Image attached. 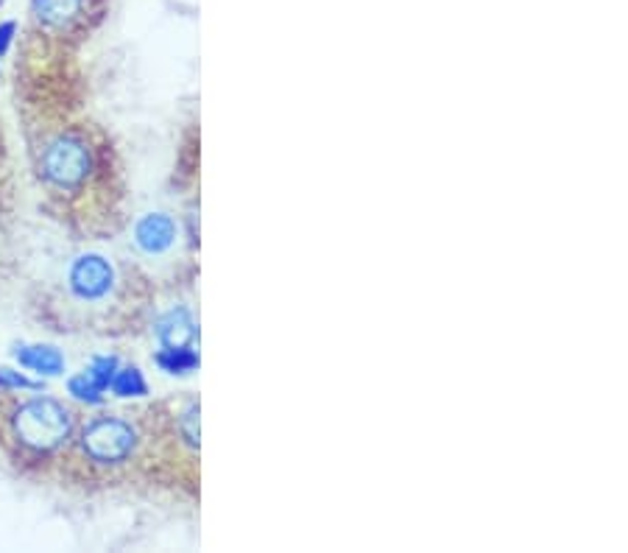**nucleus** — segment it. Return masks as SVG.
Segmentation results:
<instances>
[{
	"label": "nucleus",
	"instance_id": "nucleus-1",
	"mask_svg": "<svg viewBox=\"0 0 628 553\" xmlns=\"http://www.w3.org/2000/svg\"><path fill=\"white\" fill-rule=\"evenodd\" d=\"M73 419L62 403L51 397H36L14 411V436L20 445L36 450V453H51L62 448L71 439Z\"/></svg>",
	"mask_w": 628,
	"mask_h": 553
},
{
	"label": "nucleus",
	"instance_id": "nucleus-2",
	"mask_svg": "<svg viewBox=\"0 0 628 553\" xmlns=\"http://www.w3.org/2000/svg\"><path fill=\"white\" fill-rule=\"evenodd\" d=\"M137 434L126 419L101 417L82 430V450L98 465H121L132 456Z\"/></svg>",
	"mask_w": 628,
	"mask_h": 553
},
{
	"label": "nucleus",
	"instance_id": "nucleus-3",
	"mask_svg": "<svg viewBox=\"0 0 628 553\" xmlns=\"http://www.w3.org/2000/svg\"><path fill=\"white\" fill-rule=\"evenodd\" d=\"M93 171L87 143L78 137H60L42 154V177L56 188H78Z\"/></svg>",
	"mask_w": 628,
	"mask_h": 553
},
{
	"label": "nucleus",
	"instance_id": "nucleus-4",
	"mask_svg": "<svg viewBox=\"0 0 628 553\" xmlns=\"http://www.w3.org/2000/svg\"><path fill=\"white\" fill-rule=\"evenodd\" d=\"M112 265L101 254H84L71 269V289L78 300H101L112 289Z\"/></svg>",
	"mask_w": 628,
	"mask_h": 553
},
{
	"label": "nucleus",
	"instance_id": "nucleus-5",
	"mask_svg": "<svg viewBox=\"0 0 628 553\" xmlns=\"http://www.w3.org/2000/svg\"><path fill=\"white\" fill-rule=\"evenodd\" d=\"M34 18L48 29H71L84 18L87 0H31Z\"/></svg>",
	"mask_w": 628,
	"mask_h": 553
},
{
	"label": "nucleus",
	"instance_id": "nucleus-6",
	"mask_svg": "<svg viewBox=\"0 0 628 553\" xmlns=\"http://www.w3.org/2000/svg\"><path fill=\"white\" fill-rule=\"evenodd\" d=\"M157 336L165 349L190 347V344L196 342V322L190 319V313L185 311V307H179V311H170L168 316L159 319Z\"/></svg>",
	"mask_w": 628,
	"mask_h": 553
},
{
	"label": "nucleus",
	"instance_id": "nucleus-7",
	"mask_svg": "<svg viewBox=\"0 0 628 553\" xmlns=\"http://www.w3.org/2000/svg\"><path fill=\"white\" fill-rule=\"evenodd\" d=\"M137 243H140V249H146L148 254H157V252H165V249L174 243V238H177V227H174V221H170L168 216H163V212H154V216H146L137 225Z\"/></svg>",
	"mask_w": 628,
	"mask_h": 553
},
{
	"label": "nucleus",
	"instance_id": "nucleus-8",
	"mask_svg": "<svg viewBox=\"0 0 628 553\" xmlns=\"http://www.w3.org/2000/svg\"><path fill=\"white\" fill-rule=\"evenodd\" d=\"M20 366L31 372H40V375H60L65 369V358L56 347H48V344H34V347H20L18 353Z\"/></svg>",
	"mask_w": 628,
	"mask_h": 553
},
{
	"label": "nucleus",
	"instance_id": "nucleus-9",
	"mask_svg": "<svg viewBox=\"0 0 628 553\" xmlns=\"http://www.w3.org/2000/svg\"><path fill=\"white\" fill-rule=\"evenodd\" d=\"M109 386L118 397H143L148 392L146 380H143V372L137 369V366H126V369L115 372Z\"/></svg>",
	"mask_w": 628,
	"mask_h": 553
},
{
	"label": "nucleus",
	"instance_id": "nucleus-10",
	"mask_svg": "<svg viewBox=\"0 0 628 553\" xmlns=\"http://www.w3.org/2000/svg\"><path fill=\"white\" fill-rule=\"evenodd\" d=\"M157 364L163 366L165 372H170V375H185V372H193L196 366H199V355L190 347L163 349V353L157 355Z\"/></svg>",
	"mask_w": 628,
	"mask_h": 553
},
{
	"label": "nucleus",
	"instance_id": "nucleus-11",
	"mask_svg": "<svg viewBox=\"0 0 628 553\" xmlns=\"http://www.w3.org/2000/svg\"><path fill=\"white\" fill-rule=\"evenodd\" d=\"M67 389H71V395L82 403H93V406H98V403L104 400V389H98V386L90 380L87 372H84V375H78V377H73V380L67 383Z\"/></svg>",
	"mask_w": 628,
	"mask_h": 553
},
{
	"label": "nucleus",
	"instance_id": "nucleus-12",
	"mask_svg": "<svg viewBox=\"0 0 628 553\" xmlns=\"http://www.w3.org/2000/svg\"><path fill=\"white\" fill-rule=\"evenodd\" d=\"M115 372H118V358L115 355H109V358H95L93 364H90L87 375L90 380L98 386V389H109L112 377H115Z\"/></svg>",
	"mask_w": 628,
	"mask_h": 553
},
{
	"label": "nucleus",
	"instance_id": "nucleus-13",
	"mask_svg": "<svg viewBox=\"0 0 628 553\" xmlns=\"http://www.w3.org/2000/svg\"><path fill=\"white\" fill-rule=\"evenodd\" d=\"M0 389H40V383L29 380L25 375L12 369H0Z\"/></svg>",
	"mask_w": 628,
	"mask_h": 553
},
{
	"label": "nucleus",
	"instance_id": "nucleus-14",
	"mask_svg": "<svg viewBox=\"0 0 628 553\" xmlns=\"http://www.w3.org/2000/svg\"><path fill=\"white\" fill-rule=\"evenodd\" d=\"M182 434L188 439V445L199 448V408H188L182 417Z\"/></svg>",
	"mask_w": 628,
	"mask_h": 553
},
{
	"label": "nucleus",
	"instance_id": "nucleus-15",
	"mask_svg": "<svg viewBox=\"0 0 628 553\" xmlns=\"http://www.w3.org/2000/svg\"><path fill=\"white\" fill-rule=\"evenodd\" d=\"M12 36H14V23L0 25V56L7 53L9 45H12Z\"/></svg>",
	"mask_w": 628,
	"mask_h": 553
}]
</instances>
